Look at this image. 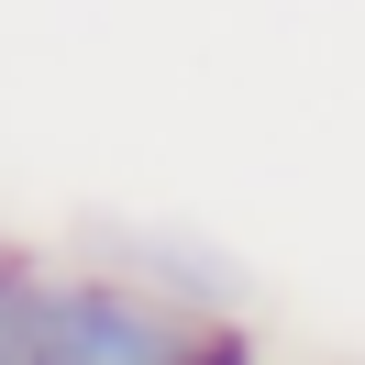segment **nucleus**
<instances>
[{
    "mask_svg": "<svg viewBox=\"0 0 365 365\" xmlns=\"http://www.w3.org/2000/svg\"><path fill=\"white\" fill-rule=\"evenodd\" d=\"M34 299H45V277L0 255V365H34Z\"/></svg>",
    "mask_w": 365,
    "mask_h": 365,
    "instance_id": "obj_2",
    "label": "nucleus"
},
{
    "mask_svg": "<svg viewBox=\"0 0 365 365\" xmlns=\"http://www.w3.org/2000/svg\"><path fill=\"white\" fill-rule=\"evenodd\" d=\"M188 321L133 277H67L34 299V365H178Z\"/></svg>",
    "mask_w": 365,
    "mask_h": 365,
    "instance_id": "obj_1",
    "label": "nucleus"
},
{
    "mask_svg": "<svg viewBox=\"0 0 365 365\" xmlns=\"http://www.w3.org/2000/svg\"><path fill=\"white\" fill-rule=\"evenodd\" d=\"M178 365H255V343H244V332H188Z\"/></svg>",
    "mask_w": 365,
    "mask_h": 365,
    "instance_id": "obj_3",
    "label": "nucleus"
}]
</instances>
